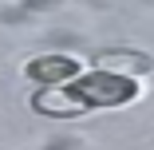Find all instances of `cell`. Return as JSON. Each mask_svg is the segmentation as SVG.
<instances>
[{
  "mask_svg": "<svg viewBox=\"0 0 154 150\" xmlns=\"http://www.w3.org/2000/svg\"><path fill=\"white\" fill-rule=\"evenodd\" d=\"M95 67L103 71H115V75H127V79H138L154 67V59L146 51H127V47H111L103 55H95Z\"/></svg>",
  "mask_w": 154,
  "mask_h": 150,
  "instance_id": "cell-4",
  "label": "cell"
},
{
  "mask_svg": "<svg viewBox=\"0 0 154 150\" xmlns=\"http://www.w3.org/2000/svg\"><path fill=\"white\" fill-rule=\"evenodd\" d=\"M24 71H28V79H36L40 87L75 83V79L83 75V67H79V59H75V55H36Z\"/></svg>",
  "mask_w": 154,
  "mask_h": 150,
  "instance_id": "cell-3",
  "label": "cell"
},
{
  "mask_svg": "<svg viewBox=\"0 0 154 150\" xmlns=\"http://www.w3.org/2000/svg\"><path fill=\"white\" fill-rule=\"evenodd\" d=\"M75 87H79V95L87 99V107H99V111L122 107V103H134V99H138V83H134V79L115 75V71H103V67L83 71V75L75 79Z\"/></svg>",
  "mask_w": 154,
  "mask_h": 150,
  "instance_id": "cell-1",
  "label": "cell"
},
{
  "mask_svg": "<svg viewBox=\"0 0 154 150\" xmlns=\"http://www.w3.org/2000/svg\"><path fill=\"white\" fill-rule=\"evenodd\" d=\"M32 107L48 118H75L87 111V99L79 95L75 83H55V87H40L32 95Z\"/></svg>",
  "mask_w": 154,
  "mask_h": 150,
  "instance_id": "cell-2",
  "label": "cell"
}]
</instances>
